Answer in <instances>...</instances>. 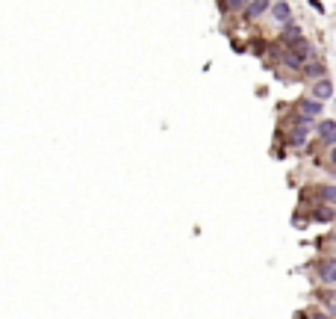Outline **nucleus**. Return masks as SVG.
Returning a JSON list of instances; mask_svg holds the SVG:
<instances>
[{
  "label": "nucleus",
  "mask_w": 336,
  "mask_h": 319,
  "mask_svg": "<svg viewBox=\"0 0 336 319\" xmlns=\"http://www.w3.org/2000/svg\"><path fill=\"white\" fill-rule=\"evenodd\" d=\"M272 12H274V18H277V21H283V24H289V18H292L286 3H274V6H272Z\"/></svg>",
  "instance_id": "9d476101"
},
{
  "label": "nucleus",
  "mask_w": 336,
  "mask_h": 319,
  "mask_svg": "<svg viewBox=\"0 0 336 319\" xmlns=\"http://www.w3.org/2000/svg\"><path fill=\"white\" fill-rule=\"evenodd\" d=\"M318 278H321L327 287H336V263H321V266H318Z\"/></svg>",
  "instance_id": "423d86ee"
},
{
  "label": "nucleus",
  "mask_w": 336,
  "mask_h": 319,
  "mask_svg": "<svg viewBox=\"0 0 336 319\" xmlns=\"http://www.w3.org/2000/svg\"><path fill=\"white\" fill-rule=\"evenodd\" d=\"M330 95H333L330 80H315V86H313V101H327Z\"/></svg>",
  "instance_id": "39448f33"
},
{
  "label": "nucleus",
  "mask_w": 336,
  "mask_h": 319,
  "mask_svg": "<svg viewBox=\"0 0 336 319\" xmlns=\"http://www.w3.org/2000/svg\"><path fill=\"white\" fill-rule=\"evenodd\" d=\"M333 263H336V239H333Z\"/></svg>",
  "instance_id": "2eb2a0df"
},
{
  "label": "nucleus",
  "mask_w": 336,
  "mask_h": 319,
  "mask_svg": "<svg viewBox=\"0 0 336 319\" xmlns=\"http://www.w3.org/2000/svg\"><path fill=\"white\" fill-rule=\"evenodd\" d=\"M321 110H324V107H321V101H304V104H301L298 118H301V121H307V124H313V121L321 115Z\"/></svg>",
  "instance_id": "f257e3e1"
},
{
  "label": "nucleus",
  "mask_w": 336,
  "mask_h": 319,
  "mask_svg": "<svg viewBox=\"0 0 336 319\" xmlns=\"http://www.w3.org/2000/svg\"><path fill=\"white\" fill-rule=\"evenodd\" d=\"M272 6H274V3H266V0H260V3H248V9H245L248 15H245V18H260V15L269 12Z\"/></svg>",
  "instance_id": "0eeeda50"
},
{
  "label": "nucleus",
  "mask_w": 336,
  "mask_h": 319,
  "mask_svg": "<svg viewBox=\"0 0 336 319\" xmlns=\"http://www.w3.org/2000/svg\"><path fill=\"white\" fill-rule=\"evenodd\" d=\"M280 62H283L286 68H292V71H301V68H307V56H304V53H295V50H286Z\"/></svg>",
  "instance_id": "7ed1b4c3"
},
{
  "label": "nucleus",
  "mask_w": 336,
  "mask_h": 319,
  "mask_svg": "<svg viewBox=\"0 0 336 319\" xmlns=\"http://www.w3.org/2000/svg\"><path fill=\"white\" fill-rule=\"evenodd\" d=\"M330 175H333V178H336V169H330Z\"/></svg>",
  "instance_id": "dca6fc26"
},
{
  "label": "nucleus",
  "mask_w": 336,
  "mask_h": 319,
  "mask_svg": "<svg viewBox=\"0 0 336 319\" xmlns=\"http://www.w3.org/2000/svg\"><path fill=\"white\" fill-rule=\"evenodd\" d=\"M318 198L327 201V204H336V186H321V189H318Z\"/></svg>",
  "instance_id": "9b49d317"
},
{
  "label": "nucleus",
  "mask_w": 336,
  "mask_h": 319,
  "mask_svg": "<svg viewBox=\"0 0 336 319\" xmlns=\"http://www.w3.org/2000/svg\"><path fill=\"white\" fill-rule=\"evenodd\" d=\"M318 136H321V142L336 148V121H321L318 124Z\"/></svg>",
  "instance_id": "20e7f679"
},
{
  "label": "nucleus",
  "mask_w": 336,
  "mask_h": 319,
  "mask_svg": "<svg viewBox=\"0 0 336 319\" xmlns=\"http://www.w3.org/2000/svg\"><path fill=\"white\" fill-rule=\"evenodd\" d=\"M251 50H254V53H263V50H266V42H263V39H254V42H251Z\"/></svg>",
  "instance_id": "f8f14e48"
},
{
  "label": "nucleus",
  "mask_w": 336,
  "mask_h": 319,
  "mask_svg": "<svg viewBox=\"0 0 336 319\" xmlns=\"http://www.w3.org/2000/svg\"><path fill=\"white\" fill-rule=\"evenodd\" d=\"M310 127L313 124H307V121H301V118H295V127H292V133H289V145H304L307 142V136H310Z\"/></svg>",
  "instance_id": "f03ea898"
},
{
  "label": "nucleus",
  "mask_w": 336,
  "mask_h": 319,
  "mask_svg": "<svg viewBox=\"0 0 336 319\" xmlns=\"http://www.w3.org/2000/svg\"><path fill=\"white\" fill-rule=\"evenodd\" d=\"M333 216H336V213H333L327 204H315V207H313V219H315V222H333Z\"/></svg>",
  "instance_id": "6e6552de"
},
{
  "label": "nucleus",
  "mask_w": 336,
  "mask_h": 319,
  "mask_svg": "<svg viewBox=\"0 0 336 319\" xmlns=\"http://www.w3.org/2000/svg\"><path fill=\"white\" fill-rule=\"evenodd\" d=\"M313 319H333L330 313H313Z\"/></svg>",
  "instance_id": "4468645a"
},
{
  "label": "nucleus",
  "mask_w": 336,
  "mask_h": 319,
  "mask_svg": "<svg viewBox=\"0 0 336 319\" xmlns=\"http://www.w3.org/2000/svg\"><path fill=\"white\" fill-rule=\"evenodd\" d=\"M304 74H307V77H315V80H321V77H324V62L313 59V62H310V65L304 68Z\"/></svg>",
  "instance_id": "1a4fd4ad"
},
{
  "label": "nucleus",
  "mask_w": 336,
  "mask_h": 319,
  "mask_svg": "<svg viewBox=\"0 0 336 319\" xmlns=\"http://www.w3.org/2000/svg\"><path fill=\"white\" fill-rule=\"evenodd\" d=\"M330 169H336V148L330 151Z\"/></svg>",
  "instance_id": "ddd939ff"
}]
</instances>
